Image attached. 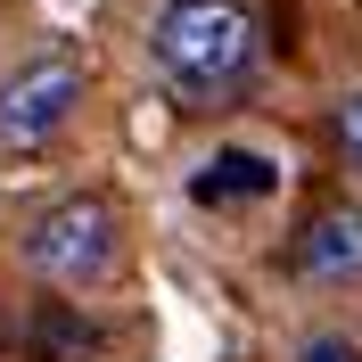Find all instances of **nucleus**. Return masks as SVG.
<instances>
[{"instance_id": "4", "label": "nucleus", "mask_w": 362, "mask_h": 362, "mask_svg": "<svg viewBox=\"0 0 362 362\" xmlns=\"http://www.w3.org/2000/svg\"><path fill=\"white\" fill-rule=\"evenodd\" d=\"M288 272L296 280H321V288L362 280V206L354 198L313 206V214L296 223V239H288Z\"/></svg>"}, {"instance_id": "1", "label": "nucleus", "mask_w": 362, "mask_h": 362, "mask_svg": "<svg viewBox=\"0 0 362 362\" xmlns=\"http://www.w3.org/2000/svg\"><path fill=\"white\" fill-rule=\"evenodd\" d=\"M148 58L181 90V107H230L264 66V25L247 0H165L148 25Z\"/></svg>"}, {"instance_id": "2", "label": "nucleus", "mask_w": 362, "mask_h": 362, "mask_svg": "<svg viewBox=\"0 0 362 362\" xmlns=\"http://www.w3.org/2000/svg\"><path fill=\"white\" fill-rule=\"evenodd\" d=\"M17 255H25V272H42L58 288H83V280H99V272L115 264V206L99 198V189H74V198L42 206V214L25 223Z\"/></svg>"}, {"instance_id": "3", "label": "nucleus", "mask_w": 362, "mask_h": 362, "mask_svg": "<svg viewBox=\"0 0 362 362\" xmlns=\"http://www.w3.org/2000/svg\"><path fill=\"white\" fill-rule=\"evenodd\" d=\"M74 99H83V66H74L66 49L25 58L8 83H0V148H49V140L66 132Z\"/></svg>"}, {"instance_id": "5", "label": "nucleus", "mask_w": 362, "mask_h": 362, "mask_svg": "<svg viewBox=\"0 0 362 362\" xmlns=\"http://www.w3.org/2000/svg\"><path fill=\"white\" fill-rule=\"evenodd\" d=\"M17 354L25 362H90L99 354V321L74 313L66 296H42V305L17 321Z\"/></svg>"}, {"instance_id": "8", "label": "nucleus", "mask_w": 362, "mask_h": 362, "mask_svg": "<svg viewBox=\"0 0 362 362\" xmlns=\"http://www.w3.org/2000/svg\"><path fill=\"white\" fill-rule=\"evenodd\" d=\"M296 362H362V346L329 329V338H313V346H305V354H296Z\"/></svg>"}, {"instance_id": "7", "label": "nucleus", "mask_w": 362, "mask_h": 362, "mask_svg": "<svg viewBox=\"0 0 362 362\" xmlns=\"http://www.w3.org/2000/svg\"><path fill=\"white\" fill-rule=\"evenodd\" d=\"M329 140H338V157H346V165H362V90H346V99H338Z\"/></svg>"}, {"instance_id": "6", "label": "nucleus", "mask_w": 362, "mask_h": 362, "mask_svg": "<svg viewBox=\"0 0 362 362\" xmlns=\"http://www.w3.org/2000/svg\"><path fill=\"white\" fill-rule=\"evenodd\" d=\"M272 181H280V165H272L264 148H223V157L198 165L189 198L198 206H255V198H272Z\"/></svg>"}]
</instances>
